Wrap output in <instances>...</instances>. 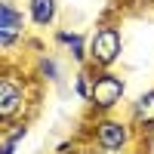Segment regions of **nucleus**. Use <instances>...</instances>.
<instances>
[{"mask_svg":"<svg viewBox=\"0 0 154 154\" xmlns=\"http://www.w3.org/2000/svg\"><path fill=\"white\" fill-rule=\"evenodd\" d=\"M25 40V34L19 31H6V28H0V49H16L19 43Z\"/></svg>","mask_w":154,"mask_h":154,"instance_id":"obj_12","label":"nucleus"},{"mask_svg":"<svg viewBox=\"0 0 154 154\" xmlns=\"http://www.w3.org/2000/svg\"><path fill=\"white\" fill-rule=\"evenodd\" d=\"M89 142H93L102 154H120L130 151L136 142V130L130 120L117 117V114H99L89 123Z\"/></svg>","mask_w":154,"mask_h":154,"instance_id":"obj_3","label":"nucleus"},{"mask_svg":"<svg viewBox=\"0 0 154 154\" xmlns=\"http://www.w3.org/2000/svg\"><path fill=\"white\" fill-rule=\"evenodd\" d=\"M53 40L59 46H65V53L71 56V62L77 68H83L86 65V34L83 31H68V28H59L53 34Z\"/></svg>","mask_w":154,"mask_h":154,"instance_id":"obj_6","label":"nucleus"},{"mask_svg":"<svg viewBox=\"0 0 154 154\" xmlns=\"http://www.w3.org/2000/svg\"><path fill=\"white\" fill-rule=\"evenodd\" d=\"M130 123L136 133H154V86L130 105Z\"/></svg>","mask_w":154,"mask_h":154,"instance_id":"obj_5","label":"nucleus"},{"mask_svg":"<svg viewBox=\"0 0 154 154\" xmlns=\"http://www.w3.org/2000/svg\"><path fill=\"white\" fill-rule=\"evenodd\" d=\"M25 16L31 19L34 28H49V25H56L59 3L56 0H28V12Z\"/></svg>","mask_w":154,"mask_h":154,"instance_id":"obj_7","label":"nucleus"},{"mask_svg":"<svg viewBox=\"0 0 154 154\" xmlns=\"http://www.w3.org/2000/svg\"><path fill=\"white\" fill-rule=\"evenodd\" d=\"M34 68H37V71H34L37 80H46V83H59V80H62V68H59V62H56L53 56H46V53L37 56V65H34Z\"/></svg>","mask_w":154,"mask_h":154,"instance_id":"obj_10","label":"nucleus"},{"mask_svg":"<svg viewBox=\"0 0 154 154\" xmlns=\"http://www.w3.org/2000/svg\"><path fill=\"white\" fill-rule=\"evenodd\" d=\"M126 99V80L114 71H96L93 68V89H89V102L93 114H114Z\"/></svg>","mask_w":154,"mask_h":154,"instance_id":"obj_4","label":"nucleus"},{"mask_svg":"<svg viewBox=\"0 0 154 154\" xmlns=\"http://www.w3.org/2000/svg\"><path fill=\"white\" fill-rule=\"evenodd\" d=\"M123 56V31L117 22L102 19L93 34H86V65L96 71H114V65Z\"/></svg>","mask_w":154,"mask_h":154,"instance_id":"obj_2","label":"nucleus"},{"mask_svg":"<svg viewBox=\"0 0 154 154\" xmlns=\"http://www.w3.org/2000/svg\"><path fill=\"white\" fill-rule=\"evenodd\" d=\"M89 89H93V65H83L74 74V96L80 102H89Z\"/></svg>","mask_w":154,"mask_h":154,"instance_id":"obj_11","label":"nucleus"},{"mask_svg":"<svg viewBox=\"0 0 154 154\" xmlns=\"http://www.w3.org/2000/svg\"><path fill=\"white\" fill-rule=\"evenodd\" d=\"M74 151H77L74 142H59V148H56V154H74Z\"/></svg>","mask_w":154,"mask_h":154,"instance_id":"obj_13","label":"nucleus"},{"mask_svg":"<svg viewBox=\"0 0 154 154\" xmlns=\"http://www.w3.org/2000/svg\"><path fill=\"white\" fill-rule=\"evenodd\" d=\"M37 105V83L16 65L0 68V123L9 126L16 120H28Z\"/></svg>","mask_w":154,"mask_h":154,"instance_id":"obj_1","label":"nucleus"},{"mask_svg":"<svg viewBox=\"0 0 154 154\" xmlns=\"http://www.w3.org/2000/svg\"><path fill=\"white\" fill-rule=\"evenodd\" d=\"M25 136H28V120H16L6 130H0V154H16Z\"/></svg>","mask_w":154,"mask_h":154,"instance_id":"obj_8","label":"nucleus"},{"mask_svg":"<svg viewBox=\"0 0 154 154\" xmlns=\"http://www.w3.org/2000/svg\"><path fill=\"white\" fill-rule=\"evenodd\" d=\"M139 3H148V6H154V0H139Z\"/></svg>","mask_w":154,"mask_h":154,"instance_id":"obj_14","label":"nucleus"},{"mask_svg":"<svg viewBox=\"0 0 154 154\" xmlns=\"http://www.w3.org/2000/svg\"><path fill=\"white\" fill-rule=\"evenodd\" d=\"M0 28L19 31V34L25 28V16H22V9L12 3V0H0Z\"/></svg>","mask_w":154,"mask_h":154,"instance_id":"obj_9","label":"nucleus"}]
</instances>
